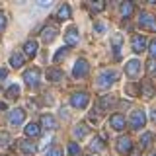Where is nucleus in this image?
Instances as JSON below:
<instances>
[{
	"label": "nucleus",
	"mask_w": 156,
	"mask_h": 156,
	"mask_svg": "<svg viewBox=\"0 0 156 156\" xmlns=\"http://www.w3.org/2000/svg\"><path fill=\"white\" fill-rule=\"evenodd\" d=\"M18 146H20V150H22V152H26V154H35L37 152L35 143H31V140H27V139L18 140Z\"/></svg>",
	"instance_id": "obj_12"
},
{
	"label": "nucleus",
	"mask_w": 156,
	"mask_h": 156,
	"mask_svg": "<svg viewBox=\"0 0 156 156\" xmlns=\"http://www.w3.org/2000/svg\"><path fill=\"white\" fill-rule=\"evenodd\" d=\"M55 37H57V27H55V26H47V27L41 31V39H43V41H47V43L53 41Z\"/></svg>",
	"instance_id": "obj_15"
},
{
	"label": "nucleus",
	"mask_w": 156,
	"mask_h": 156,
	"mask_svg": "<svg viewBox=\"0 0 156 156\" xmlns=\"http://www.w3.org/2000/svg\"><path fill=\"white\" fill-rule=\"evenodd\" d=\"M148 156H156V154H154V152H152V154H148Z\"/></svg>",
	"instance_id": "obj_41"
},
{
	"label": "nucleus",
	"mask_w": 156,
	"mask_h": 156,
	"mask_svg": "<svg viewBox=\"0 0 156 156\" xmlns=\"http://www.w3.org/2000/svg\"><path fill=\"white\" fill-rule=\"evenodd\" d=\"M140 94H143L146 100H150V98L154 96V86L150 84L148 80H144V82H143V86H140Z\"/></svg>",
	"instance_id": "obj_18"
},
{
	"label": "nucleus",
	"mask_w": 156,
	"mask_h": 156,
	"mask_svg": "<svg viewBox=\"0 0 156 156\" xmlns=\"http://www.w3.org/2000/svg\"><path fill=\"white\" fill-rule=\"evenodd\" d=\"M152 119H154V121H156V111H154V113H152Z\"/></svg>",
	"instance_id": "obj_40"
},
{
	"label": "nucleus",
	"mask_w": 156,
	"mask_h": 156,
	"mask_svg": "<svg viewBox=\"0 0 156 156\" xmlns=\"http://www.w3.org/2000/svg\"><path fill=\"white\" fill-rule=\"evenodd\" d=\"M23 53H26V57H35L37 55V41H33V39L26 41V45H23Z\"/></svg>",
	"instance_id": "obj_16"
},
{
	"label": "nucleus",
	"mask_w": 156,
	"mask_h": 156,
	"mask_svg": "<svg viewBox=\"0 0 156 156\" xmlns=\"http://www.w3.org/2000/svg\"><path fill=\"white\" fill-rule=\"evenodd\" d=\"M129 154H131V156H140V150H139V148H133Z\"/></svg>",
	"instance_id": "obj_38"
},
{
	"label": "nucleus",
	"mask_w": 156,
	"mask_h": 156,
	"mask_svg": "<svg viewBox=\"0 0 156 156\" xmlns=\"http://www.w3.org/2000/svg\"><path fill=\"white\" fill-rule=\"evenodd\" d=\"M152 144V133H144L140 136V148H148Z\"/></svg>",
	"instance_id": "obj_26"
},
{
	"label": "nucleus",
	"mask_w": 156,
	"mask_h": 156,
	"mask_svg": "<svg viewBox=\"0 0 156 156\" xmlns=\"http://www.w3.org/2000/svg\"><path fill=\"white\" fill-rule=\"evenodd\" d=\"M146 37L144 35H133V39H131V47H133V51L135 53H143L144 49H146Z\"/></svg>",
	"instance_id": "obj_8"
},
{
	"label": "nucleus",
	"mask_w": 156,
	"mask_h": 156,
	"mask_svg": "<svg viewBox=\"0 0 156 156\" xmlns=\"http://www.w3.org/2000/svg\"><path fill=\"white\" fill-rule=\"evenodd\" d=\"M144 123H146V113L143 109H135L133 113H131L129 125L133 127V129H140V127H144Z\"/></svg>",
	"instance_id": "obj_2"
},
{
	"label": "nucleus",
	"mask_w": 156,
	"mask_h": 156,
	"mask_svg": "<svg viewBox=\"0 0 156 156\" xmlns=\"http://www.w3.org/2000/svg\"><path fill=\"white\" fill-rule=\"evenodd\" d=\"M23 131H26V136H31V139H35V136L41 135V127L37 123H27V127Z\"/></svg>",
	"instance_id": "obj_17"
},
{
	"label": "nucleus",
	"mask_w": 156,
	"mask_h": 156,
	"mask_svg": "<svg viewBox=\"0 0 156 156\" xmlns=\"http://www.w3.org/2000/svg\"><path fill=\"white\" fill-rule=\"evenodd\" d=\"M10 65H12L14 68H20V66H23V57L20 55V53H14V55L10 57Z\"/></svg>",
	"instance_id": "obj_23"
},
{
	"label": "nucleus",
	"mask_w": 156,
	"mask_h": 156,
	"mask_svg": "<svg viewBox=\"0 0 156 156\" xmlns=\"http://www.w3.org/2000/svg\"><path fill=\"white\" fill-rule=\"evenodd\" d=\"M68 154H70V156H78V154H80V146H78L76 143H70V144H68Z\"/></svg>",
	"instance_id": "obj_30"
},
{
	"label": "nucleus",
	"mask_w": 156,
	"mask_h": 156,
	"mask_svg": "<svg viewBox=\"0 0 156 156\" xmlns=\"http://www.w3.org/2000/svg\"><path fill=\"white\" fill-rule=\"evenodd\" d=\"M6 96L10 98V100H16V98H20V86L18 84H12L6 90Z\"/></svg>",
	"instance_id": "obj_24"
},
{
	"label": "nucleus",
	"mask_w": 156,
	"mask_h": 156,
	"mask_svg": "<svg viewBox=\"0 0 156 156\" xmlns=\"http://www.w3.org/2000/svg\"><path fill=\"white\" fill-rule=\"evenodd\" d=\"M88 70H90V65L84 61V58H80V61H76L74 68H72V74H74V78H82L88 74Z\"/></svg>",
	"instance_id": "obj_6"
},
{
	"label": "nucleus",
	"mask_w": 156,
	"mask_h": 156,
	"mask_svg": "<svg viewBox=\"0 0 156 156\" xmlns=\"http://www.w3.org/2000/svg\"><path fill=\"white\" fill-rule=\"evenodd\" d=\"M117 76H119V72H117V70H104L100 76H98V86H100V88L111 86L117 80Z\"/></svg>",
	"instance_id": "obj_1"
},
{
	"label": "nucleus",
	"mask_w": 156,
	"mask_h": 156,
	"mask_svg": "<svg viewBox=\"0 0 156 156\" xmlns=\"http://www.w3.org/2000/svg\"><path fill=\"white\" fill-rule=\"evenodd\" d=\"M6 29V16H4V12L0 10V31H4Z\"/></svg>",
	"instance_id": "obj_35"
},
{
	"label": "nucleus",
	"mask_w": 156,
	"mask_h": 156,
	"mask_svg": "<svg viewBox=\"0 0 156 156\" xmlns=\"http://www.w3.org/2000/svg\"><path fill=\"white\" fill-rule=\"evenodd\" d=\"M90 148L94 150V152H100V150H104V148H105V146H104V140H101V139H98V136H96V139L90 143Z\"/></svg>",
	"instance_id": "obj_27"
},
{
	"label": "nucleus",
	"mask_w": 156,
	"mask_h": 156,
	"mask_svg": "<svg viewBox=\"0 0 156 156\" xmlns=\"http://www.w3.org/2000/svg\"><path fill=\"white\" fill-rule=\"evenodd\" d=\"M65 43L68 47H74V45H78V31L74 27H70L68 31L65 33Z\"/></svg>",
	"instance_id": "obj_14"
},
{
	"label": "nucleus",
	"mask_w": 156,
	"mask_h": 156,
	"mask_svg": "<svg viewBox=\"0 0 156 156\" xmlns=\"http://www.w3.org/2000/svg\"><path fill=\"white\" fill-rule=\"evenodd\" d=\"M109 125H111V129H115V131H123L125 125H127L125 115H121V113L111 115V117H109Z\"/></svg>",
	"instance_id": "obj_10"
},
{
	"label": "nucleus",
	"mask_w": 156,
	"mask_h": 156,
	"mask_svg": "<svg viewBox=\"0 0 156 156\" xmlns=\"http://www.w3.org/2000/svg\"><path fill=\"white\" fill-rule=\"evenodd\" d=\"M62 76H65V74H62V70H58V68H49V70H47V78L51 82H61Z\"/></svg>",
	"instance_id": "obj_20"
},
{
	"label": "nucleus",
	"mask_w": 156,
	"mask_h": 156,
	"mask_svg": "<svg viewBox=\"0 0 156 156\" xmlns=\"http://www.w3.org/2000/svg\"><path fill=\"white\" fill-rule=\"evenodd\" d=\"M10 140H12V136L4 133V131H0V146H10Z\"/></svg>",
	"instance_id": "obj_29"
},
{
	"label": "nucleus",
	"mask_w": 156,
	"mask_h": 156,
	"mask_svg": "<svg viewBox=\"0 0 156 156\" xmlns=\"http://www.w3.org/2000/svg\"><path fill=\"white\" fill-rule=\"evenodd\" d=\"M66 51H68V49H66V47H62V49H61V51H58V53H57V55H55V57H53V62H58V61H61V58H62V57H65V55H66Z\"/></svg>",
	"instance_id": "obj_33"
},
{
	"label": "nucleus",
	"mask_w": 156,
	"mask_h": 156,
	"mask_svg": "<svg viewBox=\"0 0 156 156\" xmlns=\"http://www.w3.org/2000/svg\"><path fill=\"white\" fill-rule=\"evenodd\" d=\"M90 8H92V12H101L105 8V2H92Z\"/></svg>",
	"instance_id": "obj_31"
},
{
	"label": "nucleus",
	"mask_w": 156,
	"mask_h": 156,
	"mask_svg": "<svg viewBox=\"0 0 156 156\" xmlns=\"http://www.w3.org/2000/svg\"><path fill=\"white\" fill-rule=\"evenodd\" d=\"M133 10H135L133 2H123V4H121V14H123V18H131Z\"/></svg>",
	"instance_id": "obj_21"
},
{
	"label": "nucleus",
	"mask_w": 156,
	"mask_h": 156,
	"mask_svg": "<svg viewBox=\"0 0 156 156\" xmlns=\"http://www.w3.org/2000/svg\"><path fill=\"white\" fill-rule=\"evenodd\" d=\"M23 80H26V84L27 86H37L39 84V70L37 68H29V70L23 72Z\"/></svg>",
	"instance_id": "obj_7"
},
{
	"label": "nucleus",
	"mask_w": 156,
	"mask_h": 156,
	"mask_svg": "<svg viewBox=\"0 0 156 156\" xmlns=\"http://www.w3.org/2000/svg\"><path fill=\"white\" fill-rule=\"evenodd\" d=\"M45 156H62V150L58 148V146H53V148H49L47 150V154Z\"/></svg>",
	"instance_id": "obj_32"
},
{
	"label": "nucleus",
	"mask_w": 156,
	"mask_h": 156,
	"mask_svg": "<svg viewBox=\"0 0 156 156\" xmlns=\"http://www.w3.org/2000/svg\"><path fill=\"white\" fill-rule=\"evenodd\" d=\"M57 18L58 20H68L70 18V6H68V4H62V6L58 8V12H57Z\"/></svg>",
	"instance_id": "obj_22"
},
{
	"label": "nucleus",
	"mask_w": 156,
	"mask_h": 156,
	"mask_svg": "<svg viewBox=\"0 0 156 156\" xmlns=\"http://www.w3.org/2000/svg\"><path fill=\"white\" fill-rule=\"evenodd\" d=\"M125 72H127V76L135 78V76L140 72V62L136 61V58H133V61H129V62L125 65Z\"/></svg>",
	"instance_id": "obj_11"
},
{
	"label": "nucleus",
	"mask_w": 156,
	"mask_h": 156,
	"mask_svg": "<svg viewBox=\"0 0 156 156\" xmlns=\"http://www.w3.org/2000/svg\"><path fill=\"white\" fill-rule=\"evenodd\" d=\"M139 26L143 29H148V31H156V16L143 12L140 18H139Z\"/></svg>",
	"instance_id": "obj_3"
},
{
	"label": "nucleus",
	"mask_w": 156,
	"mask_h": 156,
	"mask_svg": "<svg viewBox=\"0 0 156 156\" xmlns=\"http://www.w3.org/2000/svg\"><path fill=\"white\" fill-rule=\"evenodd\" d=\"M41 125L45 127V129H49V131L57 129V121H55V117H53V115H43L41 117Z\"/></svg>",
	"instance_id": "obj_19"
},
{
	"label": "nucleus",
	"mask_w": 156,
	"mask_h": 156,
	"mask_svg": "<svg viewBox=\"0 0 156 156\" xmlns=\"http://www.w3.org/2000/svg\"><path fill=\"white\" fill-rule=\"evenodd\" d=\"M6 76H8V70L6 68H0V80H4Z\"/></svg>",
	"instance_id": "obj_37"
},
{
	"label": "nucleus",
	"mask_w": 156,
	"mask_h": 156,
	"mask_svg": "<svg viewBox=\"0 0 156 156\" xmlns=\"http://www.w3.org/2000/svg\"><path fill=\"white\" fill-rule=\"evenodd\" d=\"M4 156H6V154H4Z\"/></svg>",
	"instance_id": "obj_42"
},
{
	"label": "nucleus",
	"mask_w": 156,
	"mask_h": 156,
	"mask_svg": "<svg viewBox=\"0 0 156 156\" xmlns=\"http://www.w3.org/2000/svg\"><path fill=\"white\" fill-rule=\"evenodd\" d=\"M148 53H150V58H156V39H154V41H150Z\"/></svg>",
	"instance_id": "obj_34"
},
{
	"label": "nucleus",
	"mask_w": 156,
	"mask_h": 156,
	"mask_svg": "<svg viewBox=\"0 0 156 156\" xmlns=\"http://www.w3.org/2000/svg\"><path fill=\"white\" fill-rule=\"evenodd\" d=\"M94 27H96V31H104V23H96Z\"/></svg>",
	"instance_id": "obj_39"
},
{
	"label": "nucleus",
	"mask_w": 156,
	"mask_h": 156,
	"mask_svg": "<svg viewBox=\"0 0 156 156\" xmlns=\"http://www.w3.org/2000/svg\"><path fill=\"white\" fill-rule=\"evenodd\" d=\"M146 70H148V76H156V58H150L146 62Z\"/></svg>",
	"instance_id": "obj_28"
},
{
	"label": "nucleus",
	"mask_w": 156,
	"mask_h": 156,
	"mask_svg": "<svg viewBox=\"0 0 156 156\" xmlns=\"http://www.w3.org/2000/svg\"><path fill=\"white\" fill-rule=\"evenodd\" d=\"M88 131H90V129H88L84 123H80V125H76V127H74V136L82 139V136H86V135H88Z\"/></svg>",
	"instance_id": "obj_25"
},
{
	"label": "nucleus",
	"mask_w": 156,
	"mask_h": 156,
	"mask_svg": "<svg viewBox=\"0 0 156 156\" xmlns=\"http://www.w3.org/2000/svg\"><path fill=\"white\" fill-rule=\"evenodd\" d=\"M125 90H127V94H131V96H136V86H135V84H129V86L125 88Z\"/></svg>",
	"instance_id": "obj_36"
},
{
	"label": "nucleus",
	"mask_w": 156,
	"mask_h": 156,
	"mask_svg": "<svg viewBox=\"0 0 156 156\" xmlns=\"http://www.w3.org/2000/svg\"><path fill=\"white\" fill-rule=\"evenodd\" d=\"M113 104H115V98H113V96H101L100 101H98V107H96V109L105 111V109H109Z\"/></svg>",
	"instance_id": "obj_13"
},
{
	"label": "nucleus",
	"mask_w": 156,
	"mask_h": 156,
	"mask_svg": "<svg viewBox=\"0 0 156 156\" xmlns=\"http://www.w3.org/2000/svg\"><path fill=\"white\" fill-rule=\"evenodd\" d=\"M117 150H119L121 154H129L131 150H133V143H131L129 136H119V139H117Z\"/></svg>",
	"instance_id": "obj_9"
},
{
	"label": "nucleus",
	"mask_w": 156,
	"mask_h": 156,
	"mask_svg": "<svg viewBox=\"0 0 156 156\" xmlns=\"http://www.w3.org/2000/svg\"><path fill=\"white\" fill-rule=\"evenodd\" d=\"M8 121H10V125H14V127H20L23 123V121H26V111L23 109H12L8 113Z\"/></svg>",
	"instance_id": "obj_5"
},
{
	"label": "nucleus",
	"mask_w": 156,
	"mask_h": 156,
	"mask_svg": "<svg viewBox=\"0 0 156 156\" xmlns=\"http://www.w3.org/2000/svg\"><path fill=\"white\" fill-rule=\"evenodd\" d=\"M88 101H90V96H88L86 92H76V94L70 98V104H72V107H76V109L86 107Z\"/></svg>",
	"instance_id": "obj_4"
}]
</instances>
